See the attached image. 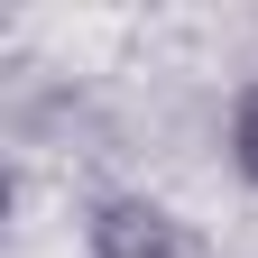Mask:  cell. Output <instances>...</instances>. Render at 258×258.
Masks as SVG:
<instances>
[{"label": "cell", "mask_w": 258, "mask_h": 258, "mask_svg": "<svg viewBox=\"0 0 258 258\" xmlns=\"http://www.w3.org/2000/svg\"><path fill=\"white\" fill-rule=\"evenodd\" d=\"M83 258H203V240L148 194H102L83 212Z\"/></svg>", "instance_id": "obj_1"}, {"label": "cell", "mask_w": 258, "mask_h": 258, "mask_svg": "<svg viewBox=\"0 0 258 258\" xmlns=\"http://www.w3.org/2000/svg\"><path fill=\"white\" fill-rule=\"evenodd\" d=\"M231 175L258 184V74L240 83V102H231Z\"/></svg>", "instance_id": "obj_2"}]
</instances>
